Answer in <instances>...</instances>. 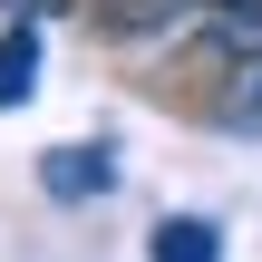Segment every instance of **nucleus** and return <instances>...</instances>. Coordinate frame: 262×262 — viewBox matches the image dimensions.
<instances>
[{
	"instance_id": "f257e3e1",
	"label": "nucleus",
	"mask_w": 262,
	"mask_h": 262,
	"mask_svg": "<svg viewBox=\"0 0 262 262\" xmlns=\"http://www.w3.org/2000/svg\"><path fill=\"white\" fill-rule=\"evenodd\" d=\"M88 10L126 49H165V39H204L214 29V0H88Z\"/></svg>"
},
{
	"instance_id": "f03ea898",
	"label": "nucleus",
	"mask_w": 262,
	"mask_h": 262,
	"mask_svg": "<svg viewBox=\"0 0 262 262\" xmlns=\"http://www.w3.org/2000/svg\"><path fill=\"white\" fill-rule=\"evenodd\" d=\"M107 185H117V156L107 146H49L39 156V194L49 204H97Z\"/></svg>"
},
{
	"instance_id": "7ed1b4c3",
	"label": "nucleus",
	"mask_w": 262,
	"mask_h": 262,
	"mask_svg": "<svg viewBox=\"0 0 262 262\" xmlns=\"http://www.w3.org/2000/svg\"><path fill=\"white\" fill-rule=\"evenodd\" d=\"M39 97V19H10L0 29V107H29Z\"/></svg>"
},
{
	"instance_id": "20e7f679",
	"label": "nucleus",
	"mask_w": 262,
	"mask_h": 262,
	"mask_svg": "<svg viewBox=\"0 0 262 262\" xmlns=\"http://www.w3.org/2000/svg\"><path fill=\"white\" fill-rule=\"evenodd\" d=\"M146 262H224V233H214L204 214H165V224L146 233Z\"/></svg>"
},
{
	"instance_id": "39448f33",
	"label": "nucleus",
	"mask_w": 262,
	"mask_h": 262,
	"mask_svg": "<svg viewBox=\"0 0 262 262\" xmlns=\"http://www.w3.org/2000/svg\"><path fill=\"white\" fill-rule=\"evenodd\" d=\"M214 117H224L233 136H262V49H243V58L224 68V97H214Z\"/></svg>"
},
{
	"instance_id": "423d86ee",
	"label": "nucleus",
	"mask_w": 262,
	"mask_h": 262,
	"mask_svg": "<svg viewBox=\"0 0 262 262\" xmlns=\"http://www.w3.org/2000/svg\"><path fill=\"white\" fill-rule=\"evenodd\" d=\"M224 58H243V49H262V0H214V29H204Z\"/></svg>"
},
{
	"instance_id": "0eeeda50",
	"label": "nucleus",
	"mask_w": 262,
	"mask_h": 262,
	"mask_svg": "<svg viewBox=\"0 0 262 262\" xmlns=\"http://www.w3.org/2000/svg\"><path fill=\"white\" fill-rule=\"evenodd\" d=\"M58 10H78V0H0V19H58Z\"/></svg>"
}]
</instances>
